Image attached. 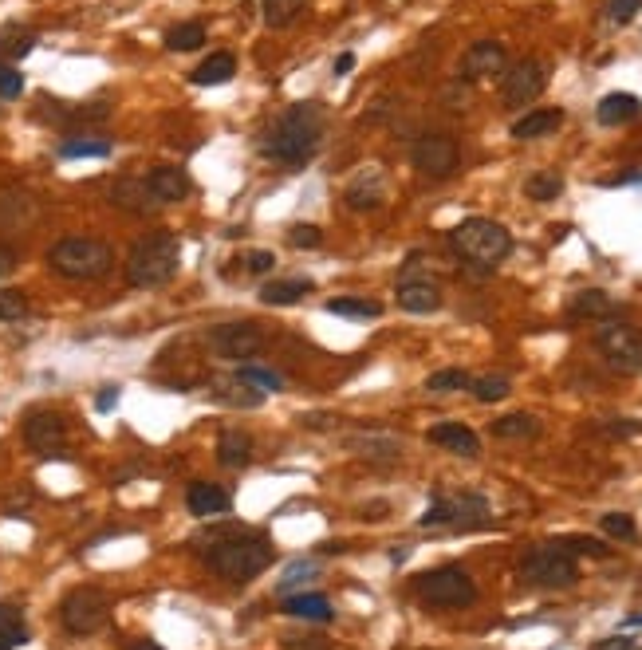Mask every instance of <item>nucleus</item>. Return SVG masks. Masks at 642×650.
<instances>
[{
  "label": "nucleus",
  "instance_id": "f257e3e1",
  "mask_svg": "<svg viewBox=\"0 0 642 650\" xmlns=\"http://www.w3.org/2000/svg\"><path fill=\"white\" fill-rule=\"evenodd\" d=\"M272 560H276L272 540H264L260 532L241 528V524L217 528L213 540H209V552H205L209 572H217V576L229 580V584H249V580L260 576Z\"/></svg>",
  "mask_w": 642,
  "mask_h": 650
},
{
  "label": "nucleus",
  "instance_id": "f03ea898",
  "mask_svg": "<svg viewBox=\"0 0 642 650\" xmlns=\"http://www.w3.org/2000/svg\"><path fill=\"white\" fill-rule=\"evenodd\" d=\"M323 142L320 103H292L264 134V154L284 166H304Z\"/></svg>",
  "mask_w": 642,
  "mask_h": 650
},
{
  "label": "nucleus",
  "instance_id": "7ed1b4c3",
  "mask_svg": "<svg viewBox=\"0 0 642 650\" xmlns=\"http://www.w3.org/2000/svg\"><path fill=\"white\" fill-rule=\"evenodd\" d=\"M178 264H182V241L174 233H166V229L146 233L127 253L130 288H162L178 276Z\"/></svg>",
  "mask_w": 642,
  "mask_h": 650
},
{
  "label": "nucleus",
  "instance_id": "20e7f679",
  "mask_svg": "<svg viewBox=\"0 0 642 650\" xmlns=\"http://www.w3.org/2000/svg\"><path fill=\"white\" fill-rule=\"evenodd\" d=\"M450 245L465 264H477V268L493 272L501 260L513 253V233L493 217H465L461 225L450 229Z\"/></svg>",
  "mask_w": 642,
  "mask_h": 650
},
{
  "label": "nucleus",
  "instance_id": "39448f33",
  "mask_svg": "<svg viewBox=\"0 0 642 650\" xmlns=\"http://www.w3.org/2000/svg\"><path fill=\"white\" fill-rule=\"evenodd\" d=\"M48 264L64 280L91 284V280H103L115 268V249L107 241H99V237H64V241H56L48 249Z\"/></svg>",
  "mask_w": 642,
  "mask_h": 650
},
{
  "label": "nucleus",
  "instance_id": "423d86ee",
  "mask_svg": "<svg viewBox=\"0 0 642 650\" xmlns=\"http://www.w3.org/2000/svg\"><path fill=\"white\" fill-rule=\"evenodd\" d=\"M520 580L532 587H572L579 580V564L560 544H536L520 560Z\"/></svg>",
  "mask_w": 642,
  "mask_h": 650
},
{
  "label": "nucleus",
  "instance_id": "0eeeda50",
  "mask_svg": "<svg viewBox=\"0 0 642 650\" xmlns=\"http://www.w3.org/2000/svg\"><path fill=\"white\" fill-rule=\"evenodd\" d=\"M107 619H111V599L99 587H75L60 603V623H64L67 635H79V639L95 635L107 627Z\"/></svg>",
  "mask_w": 642,
  "mask_h": 650
},
{
  "label": "nucleus",
  "instance_id": "6e6552de",
  "mask_svg": "<svg viewBox=\"0 0 642 650\" xmlns=\"http://www.w3.org/2000/svg\"><path fill=\"white\" fill-rule=\"evenodd\" d=\"M595 347L603 363L615 375H642V331L623 320H607L595 335Z\"/></svg>",
  "mask_w": 642,
  "mask_h": 650
},
{
  "label": "nucleus",
  "instance_id": "1a4fd4ad",
  "mask_svg": "<svg viewBox=\"0 0 642 650\" xmlns=\"http://www.w3.org/2000/svg\"><path fill=\"white\" fill-rule=\"evenodd\" d=\"M414 591H418V599L422 603H430V607H469L473 599H477V584L469 580V572L465 568H434V572H426V576H418L414 580Z\"/></svg>",
  "mask_w": 642,
  "mask_h": 650
},
{
  "label": "nucleus",
  "instance_id": "9d476101",
  "mask_svg": "<svg viewBox=\"0 0 642 650\" xmlns=\"http://www.w3.org/2000/svg\"><path fill=\"white\" fill-rule=\"evenodd\" d=\"M410 162L426 178H453L461 166V146L450 134H422L410 150Z\"/></svg>",
  "mask_w": 642,
  "mask_h": 650
},
{
  "label": "nucleus",
  "instance_id": "9b49d317",
  "mask_svg": "<svg viewBox=\"0 0 642 650\" xmlns=\"http://www.w3.org/2000/svg\"><path fill=\"white\" fill-rule=\"evenodd\" d=\"M544 87H548V67L540 64V60H532V56L509 64L505 75H501V99H505V107H528V103H536L544 95Z\"/></svg>",
  "mask_w": 642,
  "mask_h": 650
},
{
  "label": "nucleus",
  "instance_id": "f8f14e48",
  "mask_svg": "<svg viewBox=\"0 0 642 650\" xmlns=\"http://www.w3.org/2000/svg\"><path fill=\"white\" fill-rule=\"evenodd\" d=\"M205 343H209V351H213L217 359H253V355H260V347H264V335H260L257 324L245 320V324L209 327Z\"/></svg>",
  "mask_w": 642,
  "mask_h": 650
},
{
  "label": "nucleus",
  "instance_id": "ddd939ff",
  "mask_svg": "<svg viewBox=\"0 0 642 650\" xmlns=\"http://www.w3.org/2000/svg\"><path fill=\"white\" fill-rule=\"evenodd\" d=\"M64 438H67V422L56 410H32L24 418V442H28L32 454L56 457L60 446H64Z\"/></svg>",
  "mask_w": 642,
  "mask_h": 650
},
{
  "label": "nucleus",
  "instance_id": "4468645a",
  "mask_svg": "<svg viewBox=\"0 0 642 650\" xmlns=\"http://www.w3.org/2000/svg\"><path fill=\"white\" fill-rule=\"evenodd\" d=\"M505 67H509L505 44H497V40H477V44L461 56V79H465V83H481V79L505 75Z\"/></svg>",
  "mask_w": 642,
  "mask_h": 650
},
{
  "label": "nucleus",
  "instance_id": "2eb2a0df",
  "mask_svg": "<svg viewBox=\"0 0 642 650\" xmlns=\"http://www.w3.org/2000/svg\"><path fill=\"white\" fill-rule=\"evenodd\" d=\"M398 308L410 312V316H430L442 308V284L430 280V276H418V280H402L398 284Z\"/></svg>",
  "mask_w": 642,
  "mask_h": 650
},
{
  "label": "nucleus",
  "instance_id": "dca6fc26",
  "mask_svg": "<svg viewBox=\"0 0 642 650\" xmlns=\"http://www.w3.org/2000/svg\"><path fill=\"white\" fill-rule=\"evenodd\" d=\"M146 190L158 205H174V201H186L193 190L190 174L182 166H154L146 174Z\"/></svg>",
  "mask_w": 642,
  "mask_h": 650
},
{
  "label": "nucleus",
  "instance_id": "f3484780",
  "mask_svg": "<svg viewBox=\"0 0 642 650\" xmlns=\"http://www.w3.org/2000/svg\"><path fill=\"white\" fill-rule=\"evenodd\" d=\"M343 201H347V209H355V213H363V209H379V205L386 201L383 170H379V166H367V170L347 186Z\"/></svg>",
  "mask_w": 642,
  "mask_h": 650
},
{
  "label": "nucleus",
  "instance_id": "a211bd4d",
  "mask_svg": "<svg viewBox=\"0 0 642 650\" xmlns=\"http://www.w3.org/2000/svg\"><path fill=\"white\" fill-rule=\"evenodd\" d=\"M343 446L351 454L367 457V461H398L402 457V442L390 438V434H375V430H359V434H347Z\"/></svg>",
  "mask_w": 642,
  "mask_h": 650
},
{
  "label": "nucleus",
  "instance_id": "6ab92c4d",
  "mask_svg": "<svg viewBox=\"0 0 642 650\" xmlns=\"http://www.w3.org/2000/svg\"><path fill=\"white\" fill-rule=\"evenodd\" d=\"M639 115H642V99L639 95H631V91H611V95H603L599 107H595V119H599L603 127H627V123H635Z\"/></svg>",
  "mask_w": 642,
  "mask_h": 650
},
{
  "label": "nucleus",
  "instance_id": "aec40b11",
  "mask_svg": "<svg viewBox=\"0 0 642 650\" xmlns=\"http://www.w3.org/2000/svg\"><path fill=\"white\" fill-rule=\"evenodd\" d=\"M434 446H442V450H450L457 457H477L481 454V438L469 430V426H461V422H438V426H430V434H426Z\"/></svg>",
  "mask_w": 642,
  "mask_h": 650
},
{
  "label": "nucleus",
  "instance_id": "412c9836",
  "mask_svg": "<svg viewBox=\"0 0 642 650\" xmlns=\"http://www.w3.org/2000/svg\"><path fill=\"white\" fill-rule=\"evenodd\" d=\"M229 505H233V497H229L221 485H209V481H193L190 493H186V509L201 520L229 513Z\"/></svg>",
  "mask_w": 642,
  "mask_h": 650
},
{
  "label": "nucleus",
  "instance_id": "4be33fe9",
  "mask_svg": "<svg viewBox=\"0 0 642 650\" xmlns=\"http://www.w3.org/2000/svg\"><path fill=\"white\" fill-rule=\"evenodd\" d=\"M568 316H572V320H603V324H607V320L619 316V304H615L603 288H583V292L572 296Z\"/></svg>",
  "mask_w": 642,
  "mask_h": 650
},
{
  "label": "nucleus",
  "instance_id": "5701e85b",
  "mask_svg": "<svg viewBox=\"0 0 642 650\" xmlns=\"http://www.w3.org/2000/svg\"><path fill=\"white\" fill-rule=\"evenodd\" d=\"M564 127V111L560 107H540V111H528L524 119L513 123V138L516 142H532V138H548Z\"/></svg>",
  "mask_w": 642,
  "mask_h": 650
},
{
  "label": "nucleus",
  "instance_id": "b1692460",
  "mask_svg": "<svg viewBox=\"0 0 642 650\" xmlns=\"http://www.w3.org/2000/svg\"><path fill=\"white\" fill-rule=\"evenodd\" d=\"M111 201H115L119 209H127V213H138V217H146V213L158 209V201H154L150 190H146V178H119V182L111 186Z\"/></svg>",
  "mask_w": 642,
  "mask_h": 650
},
{
  "label": "nucleus",
  "instance_id": "393cba45",
  "mask_svg": "<svg viewBox=\"0 0 642 650\" xmlns=\"http://www.w3.org/2000/svg\"><path fill=\"white\" fill-rule=\"evenodd\" d=\"M308 292H316V284L308 276H292V280H268L260 288V304L268 308H288V304H300Z\"/></svg>",
  "mask_w": 642,
  "mask_h": 650
},
{
  "label": "nucleus",
  "instance_id": "a878e982",
  "mask_svg": "<svg viewBox=\"0 0 642 650\" xmlns=\"http://www.w3.org/2000/svg\"><path fill=\"white\" fill-rule=\"evenodd\" d=\"M284 615L304 619V623H331V619H335V611H331L327 595H320V591H300V595H288V599H284Z\"/></svg>",
  "mask_w": 642,
  "mask_h": 650
},
{
  "label": "nucleus",
  "instance_id": "bb28decb",
  "mask_svg": "<svg viewBox=\"0 0 642 650\" xmlns=\"http://www.w3.org/2000/svg\"><path fill=\"white\" fill-rule=\"evenodd\" d=\"M217 461H221L225 469H245V465L253 461V438H249L245 430H225V434L217 438Z\"/></svg>",
  "mask_w": 642,
  "mask_h": 650
},
{
  "label": "nucleus",
  "instance_id": "cd10ccee",
  "mask_svg": "<svg viewBox=\"0 0 642 650\" xmlns=\"http://www.w3.org/2000/svg\"><path fill=\"white\" fill-rule=\"evenodd\" d=\"M450 517L453 528H477V524H489V501L481 493H461L450 497Z\"/></svg>",
  "mask_w": 642,
  "mask_h": 650
},
{
  "label": "nucleus",
  "instance_id": "c85d7f7f",
  "mask_svg": "<svg viewBox=\"0 0 642 650\" xmlns=\"http://www.w3.org/2000/svg\"><path fill=\"white\" fill-rule=\"evenodd\" d=\"M237 75V60L229 56V52H217V56H209V60H201V64L193 67V83L197 87H221V83H229Z\"/></svg>",
  "mask_w": 642,
  "mask_h": 650
},
{
  "label": "nucleus",
  "instance_id": "c756f323",
  "mask_svg": "<svg viewBox=\"0 0 642 650\" xmlns=\"http://www.w3.org/2000/svg\"><path fill=\"white\" fill-rule=\"evenodd\" d=\"M32 48H36V32H32V28H20V24L0 28V64H16V60H24Z\"/></svg>",
  "mask_w": 642,
  "mask_h": 650
},
{
  "label": "nucleus",
  "instance_id": "7c9ffc66",
  "mask_svg": "<svg viewBox=\"0 0 642 650\" xmlns=\"http://www.w3.org/2000/svg\"><path fill=\"white\" fill-rule=\"evenodd\" d=\"M111 138L107 134H67L60 142V158H107Z\"/></svg>",
  "mask_w": 642,
  "mask_h": 650
},
{
  "label": "nucleus",
  "instance_id": "2f4dec72",
  "mask_svg": "<svg viewBox=\"0 0 642 650\" xmlns=\"http://www.w3.org/2000/svg\"><path fill=\"white\" fill-rule=\"evenodd\" d=\"M327 312L331 316H347V320H379L383 304L367 300V296H335V300H327Z\"/></svg>",
  "mask_w": 642,
  "mask_h": 650
},
{
  "label": "nucleus",
  "instance_id": "473e14b6",
  "mask_svg": "<svg viewBox=\"0 0 642 650\" xmlns=\"http://www.w3.org/2000/svg\"><path fill=\"white\" fill-rule=\"evenodd\" d=\"M24 643H28V627H24L20 607L0 603V650H20Z\"/></svg>",
  "mask_w": 642,
  "mask_h": 650
},
{
  "label": "nucleus",
  "instance_id": "72a5a7b5",
  "mask_svg": "<svg viewBox=\"0 0 642 650\" xmlns=\"http://www.w3.org/2000/svg\"><path fill=\"white\" fill-rule=\"evenodd\" d=\"M493 434L505 438V442H524V438H536L540 434V422L532 414H505L493 422Z\"/></svg>",
  "mask_w": 642,
  "mask_h": 650
},
{
  "label": "nucleus",
  "instance_id": "f704fd0d",
  "mask_svg": "<svg viewBox=\"0 0 642 650\" xmlns=\"http://www.w3.org/2000/svg\"><path fill=\"white\" fill-rule=\"evenodd\" d=\"M304 4L308 0H260V16H264L268 28H288L304 12Z\"/></svg>",
  "mask_w": 642,
  "mask_h": 650
},
{
  "label": "nucleus",
  "instance_id": "c9c22d12",
  "mask_svg": "<svg viewBox=\"0 0 642 650\" xmlns=\"http://www.w3.org/2000/svg\"><path fill=\"white\" fill-rule=\"evenodd\" d=\"M201 44H205V24H197V20L174 24V28L166 32V48H170V52H197Z\"/></svg>",
  "mask_w": 642,
  "mask_h": 650
},
{
  "label": "nucleus",
  "instance_id": "e433bc0d",
  "mask_svg": "<svg viewBox=\"0 0 642 650\" xmlns=\"http://www.w3.org/2000/svg\"><path fill=\"white\" fill-rule=\"evenodd\" d=\"M524 194L532 197V201H556V197L564 194V178L556 170H540V174H532L524 182Z\"/></svg>",
  "mask_w": 642,
  "mask_h": 650
},
{
  "label": "nucleus",
  "instance_id": "4c0bfd02",
  "mask_svg": "<svg viewBox=\"0 0 642 650\" xmlns=\"http://www.w3.org/2000/svg\"><path fill=\"white\" fill-rule=\"evenodd\" d=\"M237 379L249 383V387H260V394H276V390H284V379H280L276 371H268V367H253V363H245V367L237 371Z\"/></svg>",
  "mask_w": 642,
  "mask_h": 650
},
{
  "label": "nucleus",
  "instance_id": "58836bf2",
  "mask_svg": "<svg viewBox=\"0 0 642 650\" xmlns=\"http://www.w3.org/2000/svg\"><path fill=\"white\" fill-rule=\"evenodd\" d=\"M469 390H473L477 402H501V398L513 390V383H509L505 375H481V379L469 383Z\"/></svg>",
  "mask_w": 642,
  "mask_h": 650
},
{
  "label": "nucleus",
  "instance_id": "ea45409f",
  "mask_svg": "<svg viewBox=\"0 0 642 650\" xmlns=\"http://www.w3.org/2000/svg\"><path fill=\"white\" fill-rule=\"evenodd\" d=\"M469 375L461 371V367H450V371H434L430 379H426V390L430 394H453V390H469Z\"/></svg>",
  "mask_w": 642,
  "mask_h": 650
},
{
  "label": "nucleus",
  "instance_id": "a19ab883",
  "mask_svg": "<svg viewBox=\"0 0 642 650\" xmlns=\"http://www.w3.org/2000/svg\"><path fill=\"white\" fill-rule=\"evenodd\" d=\"M233 264H237L245 276H268V272L276 268V253H272V249H249V253H241Z\"/></svg>",
  "mask_w": 642,
  "mask_h": 650
},
{
  "label": "nucleus",
  "instance_id": "79ce46f5",
  "mask_svg": "<svg viewBox=\"0 0 642 650\" xmlns=\"http://www.w3.org/2000/svg\"><path fill=\"white\" fill-rule=\"evenodd\" d=\"M28 312V300L20 288H0V324H12Z\"/></svg>",
  "mask_w": 642,
  "mask_h": 650
},
{
  "label": "nucleus",
  "instance_id": "37998d69",
  "mask_svg": "<svg viewBox=\"0 0 642 650\" xmlns=\"http://www.w3.org/2000/svg\"><path fill=\"white\" fill-rule=\"evenodd\" d=\"M599 528H603L607 536H615V540H635V536H639L635 520L627 517V513H607V517H599Z\"/></svg>",
  "mask_w": 642,
  "mask_h": 650
},
{
  "label": "nucleus",
  "instance_id": "c03bdc74",
  "mask_svg": "<svg viewBox=\"0 0 642 650\" xmlns=\"http://www.w3.org/2000/svg\"><path fill=\"white\" fill-rule=\"evenodd\" d=\"M316 572H320V564H316V560H296V564H292V568H288V572H284V580H280V591H284V595H288V591H292V587H300V584H308V580H312V576H316Z\"/></svg>",
  "mask_w": 642,
  "mask_h": 650
},
{
  "label": "nucleus",
  "instance_id": "a18cd8bd",
  "mask_svg": "<svg viewBox=\"0 0 642 650\" xmlns=\"http://www.w3.org/2000/svg\"><path fill=\"white\" fill-rule=\"evenodd\" d=\"M560 548H568L572 556H607V548H603V540H595V536H564V540H556Z\"/></svg>",
  "mask_w": 642,
  "mask_h": 650
},
{
  "label": "nucleus",
  "instance_id": "49530a36",
  "mask_svg": "<svg viewBox=\"0 0 642 650\" xmlns=\"http://www.w3.org/2000/svg\"><path fill=\"white\" fill-rule=\"evenodd\" d=\"M418 524H422V528H442V524H453L450 497H434V501H430V509L418 517Z\"/></svg>",
  "mask_w": 642,
  "mask_h": 650
},
{
  "label": "nucleus",
  "instance_id": "de8ad7c7",
  "mask_svg": "<svg viewBox=\"0 0 642 650\" xmlns=\"http://www.w3.org/2000/svg\"><path fill=\"white\" fill-rule=\"evenodd\" d=\"M24 95V75L16 64H0V99H20Z\"/></svg>",
  "mask_w": 642,
  "mask_h": 650
},
{
  "label": "nucleus",
  "instance_id": "09e8293b",
  "mask_svg": "<svg viewBox=\"0 0 642 650\" xmlns=\"http://www.w3.org/2000/svg\"><path fill=\"white\" fill-rule=\"evenodd\" d=\"M288 245H296V249H320L323 233L316 225H292L288 229Z\"/></svg>",
  "mask_w": 642,
  "mask_h": 650
},
{
  "label": "nucleus",
  "instance_id": "8fccbe9b",
  "mask_svg": "<svg viewBox=\"0 0 642 650\" xmlns=\"http://www.w3.org/2000/svg\"><path fill=\"white\" fill-rule=\"evenodd\" d=\"M639 8H642V0H611V4H607V16H611V24H631Z\"/></svg>",
  "mask_w": 642,
  "mask_h": 650
},
{
  "label": "nucleus",
  "instance_id": "3c124183",
  "mask_svg": "<svg viewBox=\"0 0 642 650\" xmlns=\"http://www.w3.org/2000/svg\"><path fill=\"white\" fill-rule=\"evenodd\" d=\"M607 434L611 438H639L642 422H635V418H615V422H607Z\"/></svg>",
  "mask_w": 642,
  "mask_h": 650
},
{
  "label": "nucleus",
  "instance_id": "603ef678",
  "mask_svg": "<svg viewBox=\"0 0 642 650\" xmlns=\"http://www.w3.org/2000/svg\"><path fill=\"white\" fill-rule=\"evenodd\" d=\"M115 406H119V387H103L95 394V410L107 414V410H115Z\"/></svg>",
  "mask_w": 642,
  "mask_h": 650
},
{
  "label": "nucleus",
  "instance_id": "864d4df0",
  "mask_svg": "<svg viewBox=\"0 0 642 650\" xmlns=\"http://www.w3.org/2000/svg\"><path fill=\"white\" fill-rule=\"evenodd\" d=\"M591 650H635V639H631V635H611V639L595 643Z\"/></svg>",
  "mask_w": 642,
  "mask_h": 650
},
{
  "label": "nucleus",
  "instance_id": "5fc2aeb1",
  "mask_svg": "<svg viewBox=\"0 0 642 650\" xmlns=\"http://www.w3.org/2000/svg\"><path fill=\"white\" fill-rule=\"evenodd\" d=\"M284 647L288 650H327V639H320V635H312V639H284Z\"/></svg>",
  "mask_w": 642,
  "mask_h": 650
},
{
  "label": "nucleus",
  "instance_id": "6e6d98bb",
  "mask_svg": "<svg viewBox=\"0 0 642 650\" xmlns=\"http://www.w3.org/2000/svg\"><path fill=\"white\" fill-rule=\"evenodd\" d=\"M12 268H16V249H12V245H0V280H4Z\"/></svg>",
  "mask_w": 642,
  "mask_h": 650
},
{
  "label": "nucleus",
  "instance_id": "4d7b16f0",
  "mask_svg": "<svg viewBox=\"0 0 642 650\" xmlns=\"http://www.w3.org/2000/svg\"><path fill=\"white\" fill-rule=\"evenodd\" d=\"M631 182H642V170H627V174H619V178H607L603 186H631Z\"/></svg>",
  "mask_w": 642,
  "mask_h": 650
},
{
  "label": "nucleus",
  "instance_id": "13d9d810",
  "mask_svg": "<svg viewBox=\"0 0 642 650\" xmlns=\"http://www.w3.org/2000/svg\"><path fill=\"white\" fill-rule=\"evenodd\" d=\"M351 67H355V56H351V52H343V56L335 60V75H347Z\"/></svg>",
  "mask_w": 642,
  "mask_h": 650
},
{
  "label": "nucleus",
  "instance_id": "bf43d9fd",
  "mask_svg": "<svg viewBox=\"0 0 642 650\" xmlns=\"http://www.w3.org/2000/svg\"><path fill=\"white\" fill-rule=\"evenodd\" d=\"M130 650H162V647H158V643H146V639H142V643H134Z\"/></svg>",
  "mask_w": 642,
  "mask_h": 650
},
{
  "label": "nucleus",
  "instance_id": "052dcab7",
  "mask_svg": "<svg viewBox=\"0 0 642 650\" xmlns=\"http://www.w3.org/2000/svg\"><path fill=\"white\" fill-rule=\"evenodd\" d=\"M623 627H642V615H631V619H627Z\"/></svg>",
  "mask_w": 642,
  "mask_h": 650
}]
</instances>
